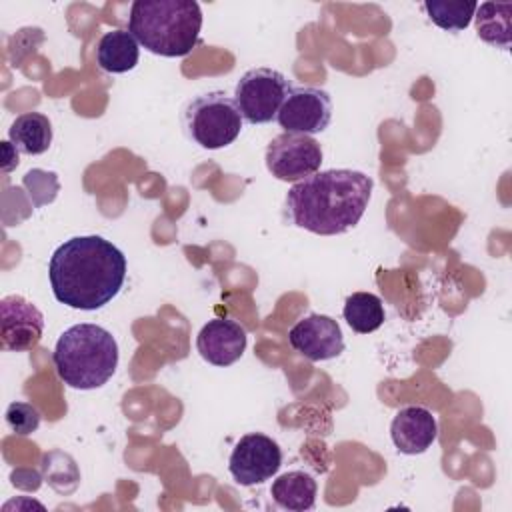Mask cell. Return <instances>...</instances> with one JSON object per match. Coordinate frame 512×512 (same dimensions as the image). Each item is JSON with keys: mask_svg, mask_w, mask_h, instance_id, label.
Returning <instances> with one entry per match:
<instances>
[{"mask_svg": "<svg viewBox=\"0 0 512 512\" xmlns=\"http://www.w3.org/2000/svg\"><path fill=\"white\" fill-rule=\"evenodd\" d=\"M52 362L58 378L76 390L104 386L118 366V342L98 324H74L54 346Z\"/></svg>", "mask_w": 512, "mask_h": 512, "instance_id": "277c9868", "label": "cell"}, {"mask_svg": "<svg viewBox=\"0 0 512 512\" xmlns=\"http://www.w3.org/2000/svg\"><path fill=\"white\" fill-rule=\"evenodd\" d=\"M474 0H426L424 10L428 12V18L442 30L448 32H460L468 28V24L474 18L476 12Z\"/></svg>", "mask_w": 512, "mask_h": 512, "instance_id": "d6986e66", "label": "cell"}, {"mask_svg": "<svg viewBox=\"0 0 512 512\" xmlns=\"http://www.w3.org/2000/svg\"><path fill=\"white\" fill-rule=\"evenodd\" d=\"M290 88V80L282 72L272 68H252L238 80L234 102L246 122L268 124L278 116Z\"/></svg>", "mask_w": 512, "mask_h": 512, "instance_id": "8992f818", "label": "cell"}, {"mask_svg": "<svg viewBox=\"0 0 512 512\" xmlns=\"http://www.w3.org/2000/svg\"><path fill=\"white\" fill-rule=\"evenodd\" d=\"M282 466L280 446L266 434H244L234 446L228 470L240 486H254L270 480Z\"/></svg>", "mask_w": 512, "mask_h": 512, "instance_id": "ba28073f", "label": "cell"}, {"mask_svg": "<svg viewBox=\"0 0 512 512\" xmlns=\"http://www.w3.org/2000/svg\"><path fill=\"white\" fill-rule=\"evenodd\" d=\"M320 164L322 148L306 134H278L266 148L268 172L284 182H300L316 174Z\"/></svg>", "mask_w": 512, "mask_h": 512, "instance_id": "52a82bcc", "label": "cell"}, {"mask_svg": "<svg viewBox=\"0 0 512 512\" xmlns=\"http://www.w3.org/2000/svg\"><path fill=\"white\" fill-rule=\"evenodd\" d=\"M10 142L24 154H44L52 144V124L40 112H26L16 116L8 130Z\"/></svg>", "mask_w": 512, "mask_h": 512, "instance_id": "2e32d148", "label": "cell"}, {"mask_svg": "<svg viewBox=\"0 0 512 512\" xmlns=\"http://www.w3.org/2000/svg\"><path fill=\"white\" fill-rule=\"evenodd\" d=\"M6 422L12 428V432L20 436H28L38 430L40 426V412L26 402H12L6 408Z\"/></svg>", "mask_w": 512, "mask_h": 512, "instance_id": "ffe728a7", "label": "cell"}, {"mask_svg": "<svg viewBox=\"0 0 512 512\" xmlns=\"http://www.w3.org/2000/svg\"><path fill=\"white\" fill-rule=\"evenodd\" d=\"M44 330L42 312L26 298L12 294L0 302V338L2 348L24 352L38 344Z\"/></svg>", "mask_w": 512, "mask_h": 512, "instance_id": "30bf717a", "label": "cell"}, {"mask_svg": "<svg viewBox=\"0 0 512 512\" xmlns=\"http://www.w3.org/2000/svg\"><path fill=\"white\" fill-rule=\"evenodd\" d=\"M140 44L130 30H108L96 46V62L104 72L124 74L138 64Z\"/></svg>", "mask_w": 512, "mask_h": 512, "instance_id": "5bb4252c", "label": "cell"}, {"mask_svg": "<svg viewBox=\"0 0 512 512\" xmlns=\"http://www.w3.org/2000/svg\"><path fill=\"white\" fill-rule=\"evenodd\" d=\"M390 436L398 452L422 454L438 436V424L432 412L424 406L400 408L390 424Z\"/></svg>", "mask_w": 512, "mask_h": 512, "instance_id": "4fadbf2b", "label": "cell"}, {"mask_svg": "<svg viewBox=\"0 0 512 512\" xmlns=\"http://www.w3.org/2000/svg\"><path fill=\"white\" fill-rule=\"evenodd\" d=\"M202 10L194 0H136L130 6L128 30L148 52L180 58L198 44Z\"/></svg>", "mask_w": 512, "mask_h": 512, "instance_id": "3957f363", "label": "cell"}, {"mask_svg": "<svg viewBox=\"0 0 512 512\" xmlns=\"http://www.w3.org/2000/svg\"><path fill=\"white\" fill-rule=\"evenodd\" d=\"M2 154H4V164H2L4 172H10L14 166H18V148L12 142H2Z\"/></svg>", "mask_w": 512, "mask_h": 512, "instance_id": "44dd1931", "label": "cell"}, {"mask_svg": "<svg viewBox=\"0 0 512 512\" xmlns=\"http://www.w3.org/2000/svg\"><path fill=\"white\" fill-rule=\"evenodd\" d=\"M280 128L292 134H318L332 120L330 94L314 86H294L284 98L278 116Z\"/></svg>", "mask_w": 512, "mask_h": 512, "instance_id": "9c48e42d", "label": "cell"}, {"mask_svg": "<svg viewBox=\"0 0 512 512\" xmlns=\"http://www.w3.org/2000/svg\"><path fill=\"white\" fill-rule=\"evenodd\" d=\"M48 278L60 304L98 310L124 286L126 256L102 236H74L52 252Z\"/></svg>", "mask_w": 512, "mask_h": 512, "instance_id": "6da1fadb", "label": "cell"}, {"mask_svg": "<svg viewBox=\"0 0 512 512\" xmlns=\"http://www.w3.org/2000/svg\"><path fill=\"white\" fill-rule=\"evenodd\" d=\"M372 178L358 170L332 168L296 182L286 194L290 222L312 234L334 236L354 228L364 216Z\"/></svg>", "mask_w": 512, "mask_h": 512, "instance_id": "7a4b0ae2", "label": "cell"}, {"mask_svg": "<svg viewBox=\"0 0 512 512\" xmlns=\"http://www.w3.org/2000/svg\"><path fill=\"white\" fill-rule=\"evenodd\" d=\"M290 346L312 362L332 360L344 352V336L338 322L324 314L298 320L288 332Z\"/></svg>", "mask_w": 512, "mask_h": 512, "instance_id": "8fae6325", "label": "cell"}, {"mask_svg": "<svg viewBox=\"0 0 512 512\" xmlns=\"http://www.w3.org/2000/svg\"><path fill=\"white\" fill-rule=\"evenodd\" d=\"M246 330L228 318H214L202 326L196 338L198 354L212 366H230L246 350Z\"/></svg>", "mask_w": 512, "mask_h": 512, "instance_id": "7c38bea8", "label": "cell"}, {"mask_svg": "<svg viewBox=\"0 0 512 512\" xmlns=\"http://www.w3.org/2000/svg\"><path fill=\"white\" fill-rule=\"evenodd\" d=\"M318 494V484L312 474L304 470H290L278 476L270 486V496L276 506L284 510L304 512L314 508Z\"/></svg>", "mask_w": 512, "mask_h": 512, "instance_id": "9a60e30c", "label": "cell"}, {"mask_svg": "<svg viewBox=\"0 0 512 512\" xmlns=\"http://www.w3.org/2000/svg\"><path fill=\"white\" fill-rule=\"evenodd\" d=\"M510 14L512 4H496V2H482L476 6V34L486 44L496 48L508 50L510 48Z\"/></svg>", "mask_w": 512, "mask_h": 512, "instance_id": "e0dca14e", "label": "cell"}, {"mask_svg": "<svg viewBox=\"0 0 512 512\" xmlns=\"http://www.w3.org/2000/svg\"><path fill=\"white\" fill-rule=\"evenodd\" d=\"M242 120L234 98L222 90L192 98L182 112L186 136L206 150L230 146L242 132Z\"/></svg>", "mask_w": 512, "mask_h": 512, "instance_id": "5b68a950", "label": "cell"}, {"mask_svg": "<svg viewBox=\"0 0 512 512\" xmlns=\"http://www.w3.org/2000/svg\"><path fill=\"white\" fill-rule=\"evenodd\" d=\"M344 320L358 334H370L384 324V304L372 292H354L344 302Z\"/></svg>", "mask_w": 512, "mask_h": 512, "instance_id": "ac0fdd59", "label": "cell"}]
</instances>
